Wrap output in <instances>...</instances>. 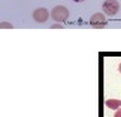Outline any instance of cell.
Listing matches in <instances>:
<instances>
[{
	"label": "cell",
	"mask_w": 121,
	"mask_h": 117,
	"mask_svg": "<svg viewBox=\"0 0 121 117\" xmlns=\"http://www.w3.org/2000/svg\"><path fill=\"white\" fill-rule=\"evenodd\" d=\"M74 3H82V1H85V0H73Z\"/></svg>",
	"instance_id": "cell-9"
},
{
	"label": "cell",
	"mask_w": 121,
	"mask_h": 117,
	"mask_svg": "<svg viewBox=\"0 0 121 117\" xmlns=\"http://www.w3.org/2000/svg\"><path fill=\"white\" fill-rule=\"evenodd\" d=\"M119 72H120V73H121V63L119 64Z\"/></svg>",
	"instance_id": "cell-10"
},
{
	"label": "cell",
	"mask_w": 121,
	"mask_h": 117,
	"mask_svg": "<svg viewBox=\"0 0 121 117\" xmlns=\"http://www.w3.org/2000/svg\"><path fill=\"white\" fill-rule=\"evenodd\" d=\"M52 28H53V29H54V28H60V29H62L63 26L60 25V24H56V25H52Z\"/></svg>",
	"instance_id": "cell-8"
},
{
	"label": "cell",
	"mask_w": 121,
	"mask_h": 117,
	"mask_svg": "<svg viewBox=\"0 0 121 117\" xmlns=\"http://www.w3.org/2000/svg\"><path fill=\"white\" fill-rule=\"evenodd\" d=\"M51 17H52L53 20L57 21V23H63L68 19V17H69V10L63 5H57L52 9Z\"/></svg>",
	"instance_id": "cell-1"
},
{
	"label": "cell",
	"mask_w": 121,
	"mask_h": 117,
	"mask_svg": "<svg viewBox=\"0 0 121 117\" xmlns=\"http://www.w3.org/2000/svg\"><path fill=\"white\" fill-rule=\"evenodd\" d=\"M32 17H33V19H34V21H35V23L42 24V23H45L48 20L49 11L45 9V8H38V9H35L33 11Z\"/></svg>",
	"instance_id": "cell-3"
},
{
	"label": "cell",
	"mask_w": 121,
	"mask_h": 117,
	"mask_svg": "<svg viewBox=\"0 0 121 117\" xmlns=\"http://www.w3.org/2000/svg\"><path fill=\"white\" fill-rule=\"evenodd\" d=\"M113 117H121V107L116 109V112H115V115H113Z\"/></svg>",
	"instance_id": "cell-7"
},
{
	"label": "cell",
	"mask_w": 121,
	"mask_h": 117,
	"mask_svg": "<svg viewBox=\"0 0 121 117\" xmlns=\"http://www.w3.org/2000/svg\"><path fill=\"white\" fill-rule=\"evenodd\" d=\"M102 10H104L105 14L113 17L120 10V4L117 0H105L104 4H102Z\"/></svg>",
	"instance_id": "cell-2"
},
{
	"label": "cell",
	"mask_w": 121,
	"mask_h": 117,
	"mask_svg": "<svg viewBox=\"0 0 121 117\" xmlns=\"http://www.w3.org/2000/svg\"><path fill=\"white\" fill-rule=\"evenodd\" d=\"M90 24H91V26H93V28L100 29V28H104V26L107 24V20H106V17L104 14L96 13V14H93L92 17H91Z\"/></svg>",
	"instance_id": "cell-4"
},
{
	"label": "cell",
	"mask_w": 121,
	"mask_h": 117,
	"mask_svg": "<svg viewBox=\"0 0 121 117\" xmlns=\"http://www.w3.org/2000/svg\"><path fill=\"white\" fill-rule=\"evenodd\" d=\"M106 107L110 109H117L121 107V100H115V98H110V100H106L105 102Z\"/></svg>",
	"instance_id": "cell-5"
},
{
	"label": "cell",
	"mask_w": 121,
	"mask_h": 117,
	"mask_svg": "<svg viewBox=\"0 0 121 117\" xmlns=\"http://www.w3.org/2000/svg\"><path fill=\"white\" fill-rule=\"evenodd\" d=\"M13 28V24L9 21H3L0 23V29H11Z\"/></svg>",
	"instance_id": "cell-6"
}]
</instances>
